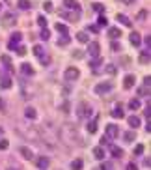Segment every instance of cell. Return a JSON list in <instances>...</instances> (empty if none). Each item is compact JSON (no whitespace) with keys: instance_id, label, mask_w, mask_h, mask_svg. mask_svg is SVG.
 <instances>
[{"instance_id":"obj_1","label":"cell","mask_w":151,"mask_h":170,"mask_svg":"<svg viewBox=\"0 0 151 170\" xmlns=\"http://www.w3.org/2000/svg\"><path fill=\"white\" fill-rule=\"evenodd\" d=\"M60 138L64 140V142L71 144V142H78V133H77V127H75L73 123H64L60 129Z\"/></svg>"},{"instance_id":"obj_2","label":"cell","mask_w":151,"mask_h":170,"mask_svg":"<svg viewBox=\"0 0 151 170\" xmlns=\"http://www.w3.org/2000/svg\"><path fill=\"white\" fill-rule=\"evenodd\" d=\"M23 137H26L28 140H36V142H41V135H39V131L37 129H34V127H28L26 131H23V129H17Z\"/></svg>"},{"instance_id":"obj_3","label":"cell","mask_w":151,"mask_h":170,"mask_svg":"<svg viewBox=\"0 0 151 170\" xmlns=\"http://www.w3.org/2000/svg\"><path fill=\"white\" fill-rule=\"evenodd\" d=\"M77 116L80 120H88V118L92 116V107L88 103H80L78 107H77Z\"/></svg>"},{"instance_id":"obj_4","label":"cell","mask_w":151,"mask_h":170,"mask_svg":"<svg viewBox=\"0 0 151 170\" xmlns=\"http://www.w3.org/2000/svg\"><path fill=\"white\" fill-rule=\"evenodd\" d=\"M112 88H114V84H112V82H101V84H97V86H95V94H97V95L108 94V92H110Z\"/></svg>"},{"instance_id":"obj_5","label":"cell","mask_w":151,"mask_h":170,"mask_svg":"<svg viewBox=\"0 0 151 170\" xmlns=\"http://www.w3.org/2000/svg\"><path fill=\"white\" fill-rule=\"evenodd\" d=\"M64 77H65V81H77L78 79V77H80V71H78V69L77 67H67L65 69V73H64Z\"/></svg>"},{"instance_id":"obj_6","label":"cell","mask_w":151,"mask_h":170,"mask_svg":"<svg viewBox=\"0 0 151 170\" xmlns=\"http://www.w3.org/2000/svg\"><path fill=\"white\" fill-rule=\"evenodd\" d=\"M99 51H101V47L97 41H92V43H88V54L93 56V58H97L99 56Z\"/></svg>"},{"instance_id":"obj_7","label":"cell","mask_w":151,"mask_h":170,"mask_svg":"<svg viewBox=\"0 0 151 170\" xmlns=\"http://www.w3.org/2000/svg\"><path fill=\"white\" fill-rule=\"evenodd\" d=\"M118 135H119L118 125H114V123H108L106 125V137L108 138H118Z\"/></svg>"},{"instance_id":"obj_8","label":"cell","mask_w":151,"mask_h":170,"mask_svg":"<svg viewBox=\"0 0 151 170\" xmlns=\"http://www.w3.org/2000/svg\"><path fill=\"white\" fill-rule=\"evenodd\" d=\"M21 39H23V34H21V32H15V34H13V36H11V39H10V49H11V51H17V43H19V41Z\"/></svg>"},{"instance_id":"obj_9","label":"cell","mask_w":151,"mask_h":170,"mask_svg":"<svg viewBox=\"0 0 151 170\" xmlns=\"http://www.w3.org/2000/svg\"><path fill=\"white\" fill-rule=\"evenodd\" d=\"M58 15L65 17V19H69V21H73V23H77V21H78V17H80V11H75V13H67V11H64V10H60V11H58Z\"/></svg>"},{"instance_id":"obj_10","label":"cell","mask_w":151,"mask_h":170,"mask_svg":"<svg viewBox=\"0 0 151 170\" xmlns=\"http://www.w3.org/2000/svg\"><path fill=\"white\" fill-rule=\"evenodd\" d=\"M36 166H37L39 170H47V168H49V159L41 155V157H37V159H36Z\"/></svg>"},{"instance_id":"obj_11","label":"cell","mask_w":151,"mask_h":170,"mask_svg":"<svg viewBox=\"0 0 151 170\" xmlns=\"http://www.w3.org/2000/svg\"><path fill=\"white\" fill-rule=\"evenodd\" d=\"M64 6L67 10H73V11H80V4L77 0H64Z\"/></svg>"},{"instance_id":"obj_12","label":"cell","mask_w":151,"mask_h":170,"mask_svg":"<svg viewBox=\"0 0 151 170\" xmlns=\"http://www.w3.org/2000/svg\"><path fill=\"white\" fill-rule=\"evenodd\" d=\"M105 148H103V146H97V148H93V157L95 159H99V161H103V159H105Z\"/></svg>"},{"instance_id":"obj_13","label":"cell","mask_w":151,"mask_h":170,"mask_svg":"<svg viewBox=\"0 0 151 170\" xmlns=\"http://www.w3.org/2000/svg\"><path fill=\"white\" fill-rule=\"evenodd\" d=\"M134 75H127L125 77V81H123V88H125V90H129V88H133L134 86Z\"/></svg>"},{"instance_id":"obj_14","label":"cell","mask_w":151,"mask_h":170,"mask_svg":"<svg viewBox=\"0 0 151 170\" xmlns=\"http://www.w3.org/2000/svg\"><path fill=\"white\" fill-rule=\"evenodd\" d=\"M140 43H142V38H140V34H138V32H131V45L138 47Z\"/></svg>"},{"instance_id":"obj_15","label":"cell","mask_w":151,"mask_h":170,"mask_svg":"<svg viewBox=\"0 0 151 170\" xmlns=\"http://www.w3.org/2000/svg\"><path fill=\"white\" fill-rule=\"evenodd\" d=\"M24 116L28 118V120H36L37 118V112H36V109L28 107V109H24Z\"/></svg>"},{"instance_id":"obj_16","label":"cell","mask_w":151,"mask_h":170,"mask_svg":"<svg viewBox=\"0 0 151 170\" xmlns=\"http://www.w3.org/2000/svg\"><path fill=\"white\" fill-rule=\"evenodd\" d=\"M108 36L116 39V38H119V36H121V30H119L118 26H112V28H108Z\"/></svg>"},{"instance_id":"obj_17","label":"cell","mask_w":151,"mask_h":170,"mask_svg":"<svg viewBox=\"0 0 151 170\" xmlns=\"http://www.w3.org/2000/svg\"><path fill=\"white\" fill-rule=\"evenodd\" d=\"M17 23V21H15V15H11V13H10V15H6L4 17V26H11V24H15Z\"/></svg>"},{"instance_id":"obj_18","label":"cell","mask_w":151,"mask_h":170,"mask_svg":"<svg viewBox=\"0 0 151 170\" xmlns=\"http://www.w3.org/2000/svg\"><path fill=\"white\" fill-rule=\"evenodd\" d=\"M129 125H131L133 129H136V127L140 125V118L138 116H129Z\"/></svg>"},{"instance_id":"obj_19","label":"cell","mask_w":151,"mask_h":170,"mask_svg":"<svg viewBox=\"0 0 151 170\" xmlns=\"http://www.w3.org/2000/svg\"><path fill=\"white\" fill-rule=\"evenodd\" d=\"M112 116H114V118H118V120H121L123 116H125V114H123V110H121V107H119V105H118V107H116V109L112 110Z\"/></svg>"},{"instance_id":"obj_20","label":"cell","mask_w":151,"mask_h":170,"mask_svg":"<svg viewBox=\"0 0 151 170\" xmlns=\"http://www.w3.org/2000/svg\"><path fill=\"white\" fill-rule=\"evenodd\" d=\"M21 153H23V157H24V159H32V157H34V155H32V150H28L26 146L21 148Z\"/></svg>"},{"instance_id":"obj_21","label":"cell","mask_w":151,"mask_h":170,"mask_svg":"<svg viewBox=\"0 0 151 170\" xmlns=\"http://www.w3.org/2000/svg\"><path fill=\"white\" fill-rule=\"evenodd\" d=\"M21 69H23L24 75H34V67L30 66V64H23V67H21Z\"/></svg>"},{"instance_id":"obj_22","label":"cell","mask_w":151,"mask_h":170,"mask_svg":"<svg viewBox=\"0 0 151 170\" xmlns=\"http://www.w3.org/2000/svg\"><path fill=\"white\" fill-rule=\"evenodd\" d=\"M112 155L116 159H119V157H123V150L121 148H118V146H112Z\"/></svg>"},{"instance_id":"obj_23","label":"cell","mask_w":151,"mask_h":170,"mask_svg":"<svg viewBox=\"0 0 151 170\" xmlns=\"http://www.w3.org/2000/svg\"><path fill=\"white\" fill-rule=\"evenodd\" d=\"M86 129H88V133H95L97 131V122H88V125H86Z\"/></svg>"},{"instance_id":"obj_24","label":"cell","mask_w":151,"mask_h":170,"mask_svg":"<svg viewBox=\"0 0 151 170\" xmlns=\"http://www.w3.org/2000/svg\"><path fill=\"white\" fill-rule=\"evenodd\" d=\"M129 109H131V110L140 109V101H138V99H131V101H129Z\"/></svg>"},{"instance_id":"obj_25","label":"cell","mask_w":151,"mask_h":170,"mask_svg":"<svg viewBox=\"0 0 151 170\" xmlns=\"http://www.w3.org/2000/svg\"><path fill=\"white\" fill-rule=\"evenodd\" d=\"M71 170H82V161L80 159H75L71 163Z\"/></svg>"},{"instance_id":"obj_26","label":"cell","mask_w":151,"mask_h":170,"mask_svg":"<svg viewBox=\"0 0 151 170\" xmlns=\"http://www.w3.org/2000/svg\"><path fill=\"white\" fill-rule=\"evenodd\" d=\"M69 41H71V38L65 34V36H62V38L58 39V45H60V47H64V45H67V43H69Z\"/></svg>"},{"instance_id":"obj_27","label":"cell","mask_w":151,"mask_h":170,"mask_svg":"<svg viewBox=\"0 0 151 170\" xmlns=\"http://www.w3.org/2000/svg\"><path fill=\"white\" fill-rule=\"evenodd\" d=\"M19 8H21V10H30L32 4L28 2V0H19Z\"/></svg>"},{"instance_id":"obj_28","label":"cell","mask_w":151,"mask_h":170,"mask_svg":"<svg viewBox=\"0 0 151 170\" xmlns=\"http://www.w3.org/2000/svg\"><path fill=\"white\" fill-rule=\"evenodd\" d=\"M118 21H119L121 24H125V26H131V21H129L125 15H123V13H119V15H118Z\"/></svg>"},{"instance_id":"obj_29","label":"cell","mask_w":151,"mask_h":170,"mask_svg":"<svg viewBox=\"0 0 151 170\" xmlns=\"http://www.w3.org/2000/svg\"><path fill=\"white\" fill-rule=\"evenodd\" d=\"M34 54H36V56H37V58H41V56H43V54H45V51H43V47H41V45H36V47H34Z\"/></svg>"},{"instance_id":"obj_30","label":"cell","mask_w":151,"mask_h":170,"mask_svg":"<svg viewBox=\"0 0 151 170\" xmlns=\"http://www.w3.org/2000/svg\"><path fill=\"white\" fill-rule=\"evenodd\" d=\"M134 138H136V133H134V129H133V131H127V133H125V140H127V142H133Z\"/></svg>"},{"instance_id":"obj_31","label":"cell","mask_w":151,"mask_h":170,"mask_svg":"<svg viewBox=\"0 0 151 170\" xmlns=\"http://www.w3.org/2000/svg\"><path fill=\"white\" fill-rule=\"evenodd\" d=\"M56 32H60V34H67V26L65 24H62V23H56Z\"/></svg>"},{"instance_id":"obj_32","label":"cell","mask_w":151,"mask_h":170,"mask_svg":"<svg viewBox=\"0 0 151 170\" xmlns=\"http://www.w3.org/2000/svg\"><path fill=\"white\" fill-rule=\"evenodd\" d=\"M0 86H2L4 90L11 88V79H8V77H6V79H2V82H0Z\"/></svg>"},{"instance_id":"obj_33","label":"cell","mask_w":151,"mask_h":170,"mask_svg":"<svg viewBox=\"0 0 151 170\" xmlns=\"http://www.w3.org/2000/svg\"><path fill=\"white\" fill-rule=\"evenodd\" d=\"M77 39L80 41V43H88V36H86V32H78V34H77Z\"/></svg>"},{"instance_id":"obj_34","label":"cell","mask_w":151,"mask_h":170,"mask_svg":"<svg viewBox=\"0 0 151 170\" xmlns=\"http://www.w3.org/2000/svg\"><path fill=\"white\" fill-rule=\"evenodd\" d=\"M140 62H142V64H149V51H144V52H142Z\"/></svg>"},{"instance_id":"obj_35","label":"cell","mask_w":151,"mask_h":170,"mask_svg":"<svg viewBox=\"0 0 151 170\" xmlns=\"http://www.w3.org/2000/svg\"><path fill=\"white\" fill-rule=\"evenodd\" d=\"M37 24H39L41 28H47V19H45L43 15H39V17H37Z\"/></svg>"},{"instance_id":"obj_36","label":"cell","mask_w":151,"mask_h":170,"mask_svg":"<svg viewBox=\"0 0 151 170\" xmlns=\"http://www.w3.org/2000/svg\"><path fill=\"white\" fill-rule=\"evenodd\" d=\"M97 24H99V26H106V24H108V19H106L105 15H101V17L97 19Z\"/></svg>"},{"instance_id":"obj_37","label":"cell","mask_w":151,"mask_h":170,"mask_svg":"<svg viewBox=\"0 0 151 170\" xmlns=\"http://www.w3.org/2000/svg\"><path fill=\"white\" fill-rule=\"evenodd\" d=\"M41 39H43V41H47V39H49L51 38V34H49V30H47V28H43V30H41V36H39Z\"/></svg>"},{"instance_id":"obj_38","label":"cell","mask_w":151,"mask_h":170,"mask_svg":"<svg viewBox=\"0 0 151 170\" xmlns=\"http://www.w3.org/2000/svg\"><path fill=\"white\" fill-rule=\"evenodd\" d=\"M116 71H118V69H116V66H112V64H110V66H106V73H108V75H114Z\"/></svg>"},{"instance_id":"obj_39","label":"cell","mask_w":151,"mask_h":170,"mask_svg":"<svg viewBox=\"0 0 151 170\" xmlns=\"http://www.w3.org/2000/svg\"><path fill=\"white\" fill-rule=\"evenodd\" d=\"M142 153H144V146H142V144H138V146L134 148V155H142Z\"/></svg>"},{"instance_id":"obj_40","label":"cell","mask_w":151,"mask_h":170,"mask_svg":"<svg viewBox=\"0 0 151 170\" xmlns=\"http://www.w3.org/2000/svg\"><path fill=\"white\" fill-rule=\"evenodd\" d=\"M93 10L99 11V13H103V11H105V6H103V4H93Z\"/></svg>"},{"instance_id":"obj_41","label":"cell","mask_w":151,"mask_h":170,"mask_svg":"<svg viewBox=\"0 0 151 170\" xmlns=\"http://www.w3.org/2000/svg\"><path fill=\"white\" fill-rule=\"evenodd\" d=\"M39 62H41V64H45V66H47V64L51 62V58H49V56H47V54H43V56H41V58H39Z\"/></svg>"},{"instance_id":"obj_42","label":"cell","mask_w":151,"mask_h":170,"mask_svg":"<svg viewBox=\"0 0 151 170\" xmlns=\"http://www.w3.org/2000/svg\"><path fill=\"white\" fill-rule=\"evenodd\" d=\"M8 146H10L8 140H0V150H8Z\"/></svg>"},{"instance_id":"obj_43","label":"cell","mask_w":151,"mask_h":170,"mask_svg":"<svg viewBox=\"0 0 151 170\" xmlns=\"http://www.w3.org/2000/svg\"><path fill=\"white\" fill-rule=\"evenodd\" d=\"M43 8H45V11H52V2H45Z\"/></svg>"},{"instance_id":"obj_44","label":"cell","mask_w":151,"mask_h":170,"mask_svg":"<svg viewBox=\"0 0 151 170\" xmlns=\"http://www.w3.org/2000/svg\"><path fill=\"white\" fill-rule=\"evenodd\" d=\"M17 54H19V56H24V54H26V49H24V47H17Z\"/></svg>"},{"instance_id":"obj_45","label":"cell","mask_w":151,"mask_h":170,"mask_svg":"<svg viewBox=\"0 0 151 170\" xmlns=\"http://www.w3.org/2000/svg\"><path fill=\"white\" fill-rule=\"evenodd\" d=\"M101 64H103V60H101V58H95V60L92 62V67H97V66H101Z\"/></svg>"},{"instance_id":"obj_46","label":"cell","mask_w":151,"mask_h":170,"mask_svg":"<svg viewBox=\"0 0 151 170\" xmlns=\"http://www.w3.org/2000/svg\"><path fill=\"white\" fill-rule=\"evenodd\" d=\"M144 43H146V47H147L146 51H149V47H151V38H149V36H146V39H144Z\"/></svg>"},{"instance_id":"obj_47","label":"cell","mask_w":151,"mask_h":170,"mask_svg":"<svg viewBox=\"0 0 151 170\" xmlns=\"http://www.w3.org/2000/svg\"><path fill=\"white\" fill-rule=\"evenodd\" d=\"M0 60H2L4 64H8V66L11 64V58H10V56H6V54H4V56H2V58H0Z\"/></svg>"},{"instance_id":"obj_48","label":"cell","mask_w":151,"mask_h":170,"mask_svg":"<svg viewBox=\"0 0 151 170\" xmlns=\"http://www.w3.org/2000/svg\"><path fill=\"white\" fill-rule=\"evenodd\" d=\"M146 17H147V11H140L138 13V21H144Z\"/></svg>"},{"instance_id":"obj_49","label":"cell","mask_w":151,"mask_h":170,"mask_svg":"<svg viewBox=\"0 0 151 170\" xmlns=\"http://www.w3.org/2000/svg\"><path fill=\"white\" fill-rule=\"evenodd\" d=\"M73 56H75V58H82V56H84V52H82V51H75Z\"/></svg>"},{"instance_id":"obj_50","label":"cell","mask_w":151,"mask_h":170,"mask_svg":"<svg viewBox=\"0 0 151 170\" xmlns=\"http://www.w3.org/2000/svg\"><path fill=\"white\" fill-rule=\"evenodd\" d=\"M112 51H121V45L119 43H112Z\"/></svg>"},{"instance_id":"obj_51","label":"cell","mask_w":151,"mask_h":170,"mask_svg":"<svg viewBox=\"0 0 151 170\" xmlns=\"http://www.w3.org/2000/svg\"><path fill=\"white\" fill-rule=\"evenodd\" d=\"M127 170H138V168H136V165H133V163H129V165H127Z\"/></svg>"},{"instance_id":"obj_52","label":"cell","mask_w":151,"mask_h":170,"mask_svg":"<svg viewBox=\"0 0 151 170\" xmlns=\"http://www.w3.org/2000/svg\"><path fill=\"white\" fill-rule=\"evenodd\" d=\"M62 112H69V105H67V103L62 105Z\"/></svg>"},{"instance_id":"obj_53","label":"cell","mask_w":151,"mask_h":170,"mask_svg":"<svg viewBox=\"0 0 151 170\" xmlns=\"http://www.w3.org/2000/svg\"><path fill=\"white\" fill-rule=\"evenodd\" d=\"M88 30H90V32H97V30H99V26H93V24H92L90 28H88Z\"/></svg>"},{"instance_id":"obj_54","label":"cell","mask_w":151,"mask_h":170,"mask_svg":"<svg viewBox=\"0 0 151 170\" xmlns=\"http://www.w3.org/2000/svg\"><path fill=\"white\" fill-rule=\"evenodd\" d=\"M0 110H2V112H6V105H4V101H2V99H0Z\"/></svg>"},{"instance_id":"obj_55","label":"cell","mask_w":151,"mask_h":170,"mask_svg":"<svg viewBox=\"0 0 151 170\" xmlns=\"http://www.w3.org/2000/svg\"><path fill=\"white\" fill-rule=\"evenodd\" d=\"M101 170H112V166H110V165H103Z\"/></svg>"},{"instance_id":"obj_56","label":"cell","mask_w":151,"mask_h":170,"mask_svg":"<svg viewBox=\"0 0 151 170\" xmlns=\"http://www.w3.org/2000/svg\"><path fill=\"white\" fill-rule=\"evenodd\" d=\"M0 10H2V4H0Z\"/></svg>"}]
</instances>
